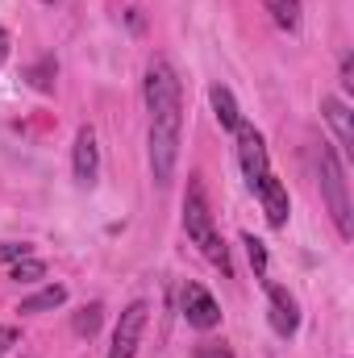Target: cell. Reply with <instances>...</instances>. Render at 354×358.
Masks as SVG:
<instances>
[{"mask_svg":"<svg viewBox=\"0 0 354 358\" xmlns=\"http://www.w3.org/2000/svg\"><path fill=\"white\" fill-rule=\"evenodd\" d=\"M267 300H271V329L279 334V338H292L296 329H300V313H296V300L283 292V287H267Z\"/></svg>","mask_w":354,"mask_h":358,"instance_id":"9c48e42d","label":"cell"},{"mask_svg":"<svg viewBox=\"0 0 354 358\" xmlns=\"http://www.w3.org/2000/svg\"><path fill=\"white\" fill-rule=\"evenodd\" d=\"M183 229L204 250V259L213 267H221V275H229V250H225V238L213 225V208H208V196H204V183L200 179L187 183V196H183Z\"/></svg>","mask_w":354,"mask_h":358,"instance_id":"6da1fadb","label":"cell"},{"mask_svg":"<svg viewBox=\"0 0 354 358\" xmlns=\"http://www.w3.org/2000/svg\"><path fill=\"white\" fill-rule=\"evenodd\" d=\"M8 46H13V42H8V34H4V29H0V67H4V63H8Z\"/></svg>","mask_w":354,"mask_h":358,"instance_id":"603a6c76","label":"cell"},{"mask_svg":"<svg viewBox=\"0 0 354 358\" xmlns=\"http://www.w3.org/2000/svg\"><path fill=\"white\" fill-rule=\"evenodd\" d=\"M142 92H146L150 125H183V92H179V80L167 59H155L146 67Z\"/></svg>","mask_w":354,"mask_h":358,"instance_id":"7a4b0ae2","label":"cell"},{"mask_svg":"<svg viewBox=\"0 0 354 358\" xmlns=\"http://www.w3.org/2000/svg\"><path fill=\"white\" fill-rule=\"evenodd\" d=\"M242 246H246V259H250V267H255V275L263 279L267 275V246L255 238V234H242Z\"/></svg>","mask_w":354,"mask_h":358,"instance_id":"ac0fdd59","label":"cell"},{"mask_svg":"<svg viewBox=\"0 0 354 358\" xmlns=\"http://www.w3.org/2000/svg\"><path fill=\"white\" fill-rule=\"evenodd\" d=\"M29 255V242H0V263H17Z\"/></svg>","mask_w":354,"mask_h":358,"instance_id":"d6986e66","label":"cell"},{"mask_svg":"<svg viewBox=\"0 0 354 358\" xmlns=\"http://www.w3.org/2000/svg\"><path fill=\"white\" fill-rule=\"evenodd\" d=\"M146 313H150L146 300H134V304L121 313L117 334H113V346H108V358H134L138 342H142V329H146Z\"/></svg>","mask_w":354,"mask_h":358,"instance_id":"8992f818","label":"cell"},{"mask_svg":"<svg viewBox=\"0 0 354 358\" xmlns=\"http://www.w3.org/2000/svg\"><path fill=\"white\" fill-rule=\"evenodd\" d=\"M263 4H267V13H271V21H275L279 29H288V34L300 29V13H304L300 0H263Z\"/></svg>","mask_w":354,"mask_h":358,"instance_id":"5bb4252c","label":"cell"},{"mask_svg":"<svg viewBox=\"0 0 354 358\" xmlns=\"http://www.w3.org/2000/svg\"><path fill=\"white\" fill-rule=\"evenodd\" d=\"M234 134H238V163H242V176H246V183H250V192H259V183L271 176L263 134H259L255 125H246V121H242Z\"/></svg>","mask_w":354,"mask_h":358,"instance_id":"277c9868","label":"cell"},{"mask_svg":"<svg viewBox=\"0 0 354 358\" xmlns=\"http://www.w3.org/2000/svg\"><path fill=\"white\" fill-rule=\"evenodd\" d=\"M342 88H346V92L354 88V63H351V55L342 59Z\"/></svg>","mask_w":354,"mask_h":358,"instance_id":"7402d4cb","label":"cell"},{"mask_svg":"<svg viewBox=\"0 0 354 358\" xmlns=\"http://www.w3.org/2000/svg\"><path fill=\"white\" fill-rule=\"evenodd\" d=\"M321 108H325V121L334 125V138H338V150L351 159L354 155V121H351V108L338 100V96H325L321 100Z\"/></svg>","mask_w":354,"mask_h":358,"instance_id":"30bf717a","label":"cell"},{"mask_svg":"<svg viewBox=\"0 0 354 358\" xmlns=\"http://www.w3.org/2000/svg\"><path fill=\"white\" fill-rule=\"evenodd\" d=\"M46 4H55V0H46Z\"/></svg>","mask_w":354,"mask_h":358,"instance_id":"cb8c5ba5","label":"cell"},{"mask_svg":"<svg viewBox=\"0 0 354 358\" xmlns=\"http://www.w3.org/2000/svg\"><path fill=\"white\" fill-rule=\"evenodd\" d=\"M208 100H213V113H217L221 129H238V125H242L238 100H234V92L225 88V84H213V88H208Z\"/></svg>","mask_w":354,"mask_h":358,"instance_id":"7c38bea8","label":"cell"},{"mask_svg":"<svg viewBox=\"0 0 354 358\" xmlns=\"http://www.w3.org/2000/svg\"><path fill=\"white\" fill-rule=\"evenodd\" d=\"M321 196H325V208L338 225V238H351V192H346V171H342V159L334 146H321Z\"/></svg>","mask_w":354,"mask_h":358,"instance_id":"3957f363","label":"cell"},{"mask_svg":"<svg viewBox=\"0 0 354 358\" xmlns=\"http://www.w3.org/2000/svg\"><path fill=\"white\" fill-rule=\"evenodd\" d=\"M196 358H234V350L225 342H200L196 346Z\"/></svg>","mask_w":354,"mask_h":358,"instance_id":"ffe728a7","label":"cell"},{"mask_svg":"<svg viewBox=\"0 0 354 358\" xmlns=\"http://www.w3.org/2000/svg\"><path fill=\"white\" fill-rule=\"evenodd\" d=\"M179 308H183V321H187L192 329H213V325H221V308H217V300H213L200 283H183Z\"/></svg>","mask_w":354,"mask_h":358,"instance_id":"52a82bcc","label":"cell"},{"mask_svg":"<svg viewBox=\"0 0 354 358\" xmlns=\"http://www.w3.org/2000/svg\"><path fill=\"white\" fill-rule=\"evenodd\" d=\"M255 196L263 200L267 221H271L275 229H283V225H288V187H283L275 176H267L263 183H259V192H255Z\"/></svg>","mask_w":354,"mask_h":358,"instance_id":"8fae6325","label":"cell"},{"mask_svg":"<svg viewBox=\"0 0 354 358\" xmlns=\"http://www.w3.org/2000/svg\"><path fill=\"white\" fill-rule=\"evenodd\" d=\"M55 76H59L55 55H46L42 63H34V67H29V84H34L38 92H55Z\"/></svg>","mask_w":354,"mask_h":358,"instance_id":"2e32d148","label":"cell"},{"mask_svg":"<svg viewBox=\"0 0 354 358\" xmlns=\"http://www.w3.org/2000/svg\"><path fill=\"white\" fill-rule=\"evenodd\" d=\"M176 159H179V125H150V171H155L159 187H167L176 179Z\"/></svg>","mask_w":354,"mask_h":358,"instance_id":"5b68a950","label":"cell"},{"mask_svg":"<svg viewBox=\"0 0 354 358\" xmlns=\"http://www.w3.org/2000/svg\"><path fill=\"white\" fill-rule=\"evenodd\" d=\"M59 304H67V287H63V283H50V287L25 296L17 313H50V308H59Z\"/></svg>","mask_w":354,"mask_h":358,"instance_id":"4fadbf2b","label":"cell"},{"mask_svg":"<svg viewBox=\"0 0 354 358\" xmlns=\"http://www.w3.org/2000/svg\"><path fill=\"white\" fill-rule=\"evenodd\" d=\"M13 346H17V329H13V325H0V358L8 355Z\"/></svg>","mask_w":354,"mask_h":358,"instance_id":"44dd1931","label":"cell"},{"mask_svg":"<svg viewBox=\"0 0 354 358\" xmlns=\"http://www.w3.org/2000/svg\"><path fill=\"white\" fill-rule=\"evenodd\" d=\"M100 321H104V304H84L80 313H76V334L80 338H96V329H100Z\"/></svg>","mask_w":354,"mask_h":358,"instance_id":"9a60e30c","label":"cell"},{"mask_svg":"<svg viewBox=\"0 0 354 358\" xmlns=\"http://www.w3.org/2000/svg\"><path fill=\"white\" fill-rule=\"evenodd\" d=\"M71 163H76V183L92 187L96 176H100V146H96L92 125H84V129L76 134V155H71Z\"/></svg>","mask_w":354,"mask_h":358,"instance_id":"ba28073f","label":"cell"},{"mask_svg":"<svg viewBox=\"0 0 354 358\" xmlns=\"http://www.w3.org/2000/svg\"><path fill=\"white\" fill-rule=\"evenodd\" d=\"M42 275H46V263H38V259H29V255L17 259L13 271H8V279H17V283H38Z\"/></svg>","mask_w":354,"mask_h":358,"instance_id":"e0dca14e","label":"cell"}]
</instances>
